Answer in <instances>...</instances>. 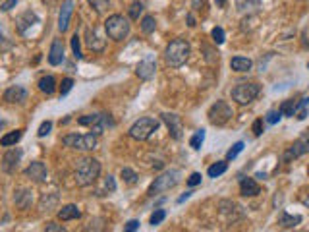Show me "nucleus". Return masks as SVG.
<instances>
[{"label": "nucleus", "instance_id": "38", "mask_svg": "<svg viewBox=\"0 0 309 232\" xmlns=\"http://www.w3.org/2000/svg\"><path fill=\"white\" fill-rule=\"evenodd\" d=\"M211 37H212V41H214L217 45H222V43H224V29H222V27H214L211 31Z\"/></svg>", "mask_w": 309, "mask_h": 232}, {"label": "nucleus", "instance_id": "41", "mask_svg": "<svg viewBox=\"0 0 309 232\" xmlns=\"http://www.w3.org/2000/svg\"><path fill=\"white\" fill-rule=\"evenodd\" d=\"M72 50H74V56L79 60L81 58V47H79V35L77 33L72 37Z\"/></svg>", "mask_w": 309, "mask_h": 232}, {"label": "nucleus", "instance_id": "43", "mask_svg": "<svg viewBox=\"0 0 309 232\" xmlns=\"http://www.w3.org/2000/svg\"><path fill=\"white\" fill-rule=\"evenodd\" d=\"M197 184H201V174L199 172H193L190 178H188V186H197Z\"/></svg>", "mask_w": 309, "mask_h": 232}, {"label": "nucleus", "instance_id": "51", "mask_svg": "<svg viewBox=\"0 0 309 232\" xmlns=\"http://www.w3.org/2000/svg\"><path fill=\"white\" fill-rule=\"evenodd\" d=\"M214 2H217V6H219V8L226 6V0H214Z\"/></svg>", "mask_w": 309, "mask_h": 232}, {"label": "nucleus", "instance_id": "19", "mask_svg": "<svg viewBox=\"0 0 309 232\" xmlns=\"http://www.w3.org/2000/svg\"><path fill=\"white\" fill-rule=\"evenodd\" d=\"M81 217V211H79V207L77 205H64L60 211H58V219L60 221H72V219H79Z\"/></svg>", "mask_w": 309, "mask_h": 232}, {"label": "nucleus", "instance_id": "23", "mask_svg": "<svg viewBox=\"0 0 309 232\" xmlns=\"http://www.w3.org/2000/svg\"><path fill=\"white\" fill-rule=\"evenodd\" d=\"M301 222V217L299 215H288V213H282L279 219V224L282 228H294Z\"/></svg>", "mask_w": 309, "mask_h": 232}, {"label": "nucleus", "instance_id": "7", "mask_svg": "<svg viewBox=\"0 0 309 232\" xmlns=\"http://www.w3.org/2000/svg\"><path fill=\"white\" fill-rule=\"evenodd\" d=\"M62 143L66 147H72V149H77V151H93L97 147V135L95 134H70L62 139Z\"/></svg>", "mask_w": 309, "mask_h": 232}, {"label": "nucleus", "instance_id": "5", "mask_svg": "<svg viewBox=\"0 0 309 232\" xmlns=\"http://www.w3.org/2000/svg\"><path fill=\"white\" fill-rule=\"evenodd\" d=\"M180 170H176V168H172V170H166V172H163L161 176H157L154 178V182L151 184V188H149V195H157V193H163V192H168V190H172L176 184L180 182Z\"/></svg>", "mask_w": 309, "mask_h": 232}, {"label": "nucleus", "instance_id": "50", "mask_svg": "<svg viewBox=\"0 0 309 232\" xmlns=\"http://www.w3.org/2000/svg\"><path fill=\"white\" fill-rule=\"evenodd\" d=\"M188 25H190V27H193V25H195V19H193V16H192V14H190V16H188Z\"/></svg>", "mask_w": 309, "mask_h": 232}, {"label": "nucleus", "instance_id": "46", "mask_svg": "<svg viewBox=\"0 0 309 232\" xmlns=\"http://www.w3.org/2000/svg\"><path fill=\"white\" fill-rule=\"evenodd\" d=\"M253 134L255 135L263 134V120H261V118H257V120L253 122Z\"/></svg>", "mask_w": 309, "mask_h": 232}, {"label": "nucleus", "instance_id": "31", "mask_svg": "<svg viewBox=\"0 0 309 232\" xmlns=\"http://www.w3.org/2000/svg\"><path fill=\"white\" fill-rule=\"evenodd\" d=\"M99 118L101 114H87V116H81L79 120H77V124L79 126H95L99 122Z\"/></svg>", "mask_w": 309, "mask_h": 232}, {"label": "nucleus", "instance_id": "15", "mask_svg": "<svg viewBox=\"0 0 309 232\" xmlns=\"http://www.w3.org/2000/svg\"><path fill=\"white\" fill-rule=\"evenodd\" d=\"M62 60H64V43H62V39H54L48 50V62L52 66H58V64H62Z\"/></svg>", "mask_w": 309, "mask_h": 232}, {"label": "nucleus", "instance_id": "6", "mask_svg": "<svg viewBox=\"0 0 309 232\" xmlns=\"http://www.w3.org/2000/svg\"><path fill=\"white\" fill-rule=\"evenodd\" d=\"M261 87L257 83H248V81H241L238 85L232 89V99L238 103V105H250L251 101H255V97L259 95Z\"/></svg>", "mask_w": 309, "mask_h": 232}, {"label": "nucleus", "instance_id": "12", "mask_svg": "<svg viewBox=\"0 0 309 232\" xmlns=\"http://www.w3.org/2000/svg\"><path fill=\"white\" fill-rule=\"evenodd\" d=\"M19 159H21V151H19V149H10V151H6L4 157H2V170L8 174L16 172Z\"/></svg>", "mask_w": 309, "mask_h": 232}, {"label": "nucleus", "instance_id": "36", "mask_svg": "<svg viewBox=\"0 0 309 232\" xmlns=\"http://www.w3.org/2000/svg\"><path fill=\"white\" fill-rule=\"evenodd\" d=\"M257 2H259V0H236V6H238L240 12H243V10L255 8V6H257Z\"/></svg>", "mask_w": 309, "mask_h": 232}, {"label": "nucleus", "instance_id": "33", "mask_svg": "<svg viewBox=\"0 0 309 232\" xmlns=\"http://www.w3.org/2000/svg\"><path fill=\"white\" fill-rule=\"evenodd\" d=\"M166 219V211L164 209H157V211L151 215V219H149V222L153 224V226H157V224H161V222Z\"/></svg>", "mask_w": 309, "mask_h": 232}, {"label": "nucleus", "instance_id": "39", "mask_svg": "<svg viewBox=\"0 0 309 232\" xmlns=\"http://www.w3.org/2000/svg\"><path fill=\"white\" fill-rule=\"evenodd\" d=\"M91 2V6L101 14V12H105L106 8H108V4H110V0H89Z\"/></svg>", "mask_w": 309, "mask_h": 232}, {"label": "nucleus", "instance_id": "30", "mask_svg": "<svg viewBox=\"0 0 309 232\" xmlns=\"http://www.w3.org/2000/svg\"><path fill=\"white\" fill-rule=\"evenodd\" d=\"M203 141H205V132H203V130H197V132L192 135V139H190V145H192L193 149H199V147L203 145Z\"/></svg>", "mask_w": 309, "mask_h": 232}, {"label": "nucleus", "instance_id": "4", "mask_svg": "<svg viewBox=\"0 0 309 232\" xmlns=\"http://www.w3.org/2000/svg\"><path fill=\"white\" fill-rule=\"evenodd\" d=\"M157 128H159V120L157 118H151V116H143V118H139L137 122H134V126L130 128V137L132 139H137V141H145V139H149L153 132H157Z\"/></svg>", "mask_w": 309, "mask_h": 232}, {"label": "nucleus", "instance_id": "21", "mask_svg": "<svg viewBox=\"0 0 309 232\" xmlns=\"http://www.w3.org/2000/svg\"><path fill=\"white\" fill-rule=\"evenodd\" d=\"M114 126V120L110 118V114H101V118H99V122H97L95 126H91V132L95 135L103 134L106 128H112Z\"/></svg>", "mask_w": 309, "mask_h": 232}, {"label": "nucleus", "instance_id": "3", "mask_svg": "<svg viewBox=\"0 0 309 232\" xmlns=\"http://www.w3.org/2000/svg\"><path fill=\"white\" fill-rule=\"evenodd\" d=\"M105 29L106 35L114 41H122V39L128 37L130 33V21L128 18L120 16V14H114V16H108L105 21Z\"/></svg>", "mask_w": 309, "mask_h": 232}, {"label": "nucleus", "instance_id": "1", "mask_svg": "<svg viewBox=\"0 0 309 232\" xmlns=\"http://www.w3.org/2000/svg\"><path fill=\"white\" fill-rule=\"evenodd\" d=\"M190 58V43L186 39H174L164 50V60L170 68H180Z\"/></svg>", "mask_w": 309, "mask_h": 232}, {"label": "nucleus", "instance_id": "10", "mask_svg": "<svg viewBox=\"0 0 309 232\" xmlns=\"http://www.w3.org/2000/svg\"><path fill=\"white\" fill-rule=\"evenodd\" d=\"M161 118H163V122L166 124L174 139H180L182 137V118L178 114H170V112H163Z\"/></svg>", "mask_w": 309, "mask_h": 232}, {"label": "nucleus", "instance_id": "32", "mask_svg": "<svg viewBox=\"0 0 309 232\" xmlns=\"http://www.w3.org/2000/svg\"><path fill=\"white\" fill-rule=\"evenodd\" d=\"M141 12H143V4L141 2H134L132 6H130V19H139V16H141Z\"/></svg>", "mask_w": 309, "mask_h": 232}, {"label": "nucleus", "instance_id": "20", "mask_svg": "<svg viewBox=\"0 0 309 232\" xmlns=\"http://www.w3.org/2000/svg\"><path fill=\"white\" fill-rule=\"evenodd\" d=\"M31 190H25V188H21V190H18L16 192V195H14V201H16V205H18L19 209H27L29 205H31Z\"/></svg>", "mask_w": 309, "mask_h": 232}, {"label": "nucleus", "instance_id": "2", "mask_svg": "<svg viewBox=\"0 0 309 232\" xmlns=\"http://www.w3.org/2000/svg\"><path fill=\"white\" fill-rule=\"evenodd\" d=\"M99 174H101V163H99L97 159H83L81 163L77 164V170H76L77 186L85 188V186L95 184Z\"/></svg>", "mask_w": 309, "mask_h": 232}, {"label": "nucleus", "instance_id": "42", "mask_svg": "<svg viewBox=\"0 0 309 232\" xmlns=\"http://www.w3.org/2000/svg\"><path fill=\"white\" fill-rule=\"evenodd\" d=\"M280 118H282V112L279 110H269V114H267V124H276Z\"/></svg>", "mask_w": 309, "mask_h": 232}, {"label": "nucleus", "instance_id": "18", "mask_svg": "<svg viewBox=\"0 0 309 232\" xmlns=\"http://www.w3.org/2000/svg\"><path fill=\"white\" fill-rule=\"evenodd\" d=\"M39 21V18L33 14V12H23L21 16L18 18V31L19 33H25L31 25H35Z\"/></svg>", "mask_w": 309, "mask_h": 232}, {"label": "nucleus", "instance_id": "26", "mask_svg": "<svg viewBox=\"0 0 309 232\" xmlns=\"http://www.w3.org/2000/svg\"><path fill=\"white\" fill-rule=\"evenodd\" d=\"M39 89H41L43 93H47V95H52V93H54V89H56V79H54L52 76L41 77V81H39Z\"/></svg>", "mask_w": 309, "mask_h": 232}, {"label": "nucleus", "instance_id": "45", "mask_svg": "<svg viewBox=\"0 0 309 232\" xmlns=\"http://www.w3.org/2000/svg\"><path fill=\"white\" fill-rule=\"evenodd\" d=\"M16 4H18V0H6V2L0 4V10H2V12H10Z\"/></svg>", "mask_w": 309, "mask_h": 232}, {"label": "nucleus", "instance_id": "13", "mask_svg": "<svg viewBox=\"0 0 309 232\" xmlns=\"http://www.w3.org/2000/svg\"><path fill=\"white\" fill-rule=\"evenodd\" d=\"M25 176L31 178L33 182H45V180H47V176H48L47 166L41 163V161H33V163L25 168Z\"/></svg>", "mask_w": 309, "mask_h": 232}, {"label": "nucleus", "instance_id": "11", "mask_svg": "<svg viewBox=\"0 0 309 232\" xmlns=\"http://www.w3.org/2000/svg\"><path fill=\"white\" fill-rule=\"evenodd\" d=\"M307 151H309V130L301 135L299 139H296V141H294V145L290 147L288 153H286V161H288V159H298V157L305 155Z\"/></svg>", "mask_w": 309, "mask_h": 232}, {"label": "nucleus", "instance_id": "22", "mask_svg": "<svg viewBox=\"0 0 309 232\" xmlns=\"http://www.w3.org/2000/svg\"><path fill=\"white\" fill-rule=\"evenodd\" d=\"M230 66H232V70H236V72H250L251 66H253V62H251L250 58L234 56L230 60Z\"/></svg>", "mask_w": 309, "mask_h": 232}, {"label": "nucleus", "instance_id": "9", "mask_svg": "<svg viewBox=\"0 0 309 232\" xmlns=\"http://www.w3.org/2000/svg\"><path fill=\"white\" fill-rule=\"evenodd\" d=\"M154 72H157V60H154L153 54H147V56L137 64V68H135V74H137V77L139 79H151V77L154 76Z\"/></svg>", "mask_w": 309, "mask_h": 232}, {"label": "nucleus", "instance_id": "28", "mask_svg": "<svg viewBox=\"0 0 309 232\" xmlns=\"http://www.w3.org/2000/svg\"><path fill=\"white\" fill-rule=\"evenodd\" d=\"M226 168H228V163L226 161H219V163H214L209 166V170H207V174L211 176V178H219L221 174L226 172Z\"/></svg>", "mask_w": 309, "mask_h": 232}, {"label": "nucleus", "instance_id": "35", "mask_svg": "<svg viewBox=\"0 0 309 232\" xmlns=\"http://www.w3.org/2000/svg\"><path fill=\"white\" fill-rule=\"evenodd\" d=\"M241 149H243V141H238V143H234V145H232L230 151L226 153V159H228V161L236 159V157H238V155L241 153Z\"/></svg>", "mask_w": 309, "mask_h": 232}, {"label": "nucleus", "instance_id": "14", "mask_svg": "<svg viewBox=\"0 0 309 232\" xmlns=\"http://www.w3.org/2000/svg\"><path fill=\"white\" fill-rule=\"evenodd\" d=\"M72 12H74V2H72V0H64V2H62V8H60V14H58V29H60L62 33L70 27Z\"/></svg>", "mask_w": 309, "mask_h": 232}, {"label": "nucleus", "instance_id": "54", "mask_svg": "<svg viewBox=\"0 0 309 232\" xmlns=\"http://www.w3.org/2000/svg\"><path fill=\"white\" fill-rule=\"evenodd\" d=\"M307 172H309V168H307Z\"/></svg>", "mask_w": 309, "mask_h": 232}, {"label": "nucleus", "instance_id": "52", "mask_svg": "<svg viewBox=\"0 0 309 232\" xmlns=\"http://www.w3.org/2000/svg\"><path fill=\"white\" fill-rule=\"evenodd\" d=\"M301 203H303L305 207H309V195H305V197H301Z\"/></svg>", "mask_w": 309, "mask_h": 232}, {"label": "nucleus", "instance_id": "47", "mask_svg": "<svg viewBox=\"0 0 309 232\" xmlns=\"http://www.w3.org/2000/svg\"><path fill=\"white\" fill-rule=\"evenodd\" d=\"M66 228L62 224H54V222H48L47 224V232H64Z\"/></svg>", "mask_w": 309, "mask_h": 232}, {"label": "nucleus", "instance_id": "40", "mask_svg": "<svg viewBox=\"0 0 309 232\" xmlns=\"http://www.w3.org/2000/svg\"><path fill=\"white\" fill-rule=\"evenodd\" d=\"M50 130H52V122L50 120H45L43 124L39 126V132H37V135L39 137H45V135H48L50 134Z\"/></svg>", "mask_w": 309, "mask_h": 232}, {"label": "nucleus", "instance_id": "16", "mask_svg": "<svg viewBox=\"0 0 309 232\" xmlns=\"http://www.w3.org/2000/svg\"><path fill=\"white\" fill-rule=\"evenodd\" d=\"M27 99V91L21 85H12L4 91V101L6 103H23Z\"/></svg>", "mask_w": 309, "mask_h": 232}, {"label": "nucleus", "instance_id": "49", "mask_svg": "<svg viewBox=\"0 0 309 232\" xmlns=\"http://www.w3.org/2000/svg\"><path fill=\"white\" fill-rule=\"evenodd\" d=\"M190 195H192V192H186V193H183V195H182V197L178 199V203H183V201H186V199H188V197H190Z\"/></svg>", "mask_w": 309, "mask_h": 232}, {"label": "nucleus", "instance_id": "48", "mask_svg": "<svg viewBox=\"0 0 309 232\" xmlns=\"http://www.w3.org/2000/svg\"><path fill=\"white\" fill-rule=\"evenodd\" d=\"M126 230L128 232H134V230H137V228H139V221H130L128 222V224H126L124 226Z\"/></svg>", "mask_w": 309, "mask_h": 232}, {"label": "nucleus", "instance_id": "8", "mask_svg": "<svg viewBox=\"0 0 309 232\" xmlns=\"http://www.w3.org/2000/svg\"><path fill=\"white\" fill-rule=\"evenodd\" d=\"M207 116H209V122L212 126H224L234 116V112H232V106L226 101H217L209 108V114Z\"/></svg>", "mask_w": 309, "mask_h": 232}, {"label": "nucleus", "instance_id": "17", "mask_svg": "<svg viewBox=\"0 0 309 232\" xmlns=\"http://www.w3.org/2000/svg\"><path fill=\"white\" fill-rule=\"evenodd\" d=\"M240 193L245 197H253L259 193V184L255 182L253 178H241L240 180Z\"/></svg>", "mask_w": 309, "mask_h": 232}, {"label": "nucleus", "instance_id": "25", "mask_svg": "<svg viewBox=\"0 0 309 232\" xmlns=\"http://www.w3.org/2000/svg\"><path fill=\"white\" fill-rule=\"evenodd\" d=\"M21 135H23V130H16V132H10V134L2 135L0 137V145L2 147H12V145H16L21 139Z\"/></svg>", "mask_w": 309, "mask_h": 232}, {"label": "nucleus", "instance_id": "34", "mask_svg": "<svg viewBox=\"0 0 309 232\" xmlns=\"http://www.w3.org/2000/svg\"><path fill=\"white\" fill-rule=\"evenodd\" d=\"M122 178H124L126 184H135L137 182V174L132 170V168H122Z\"/></svg>", "mask_w": 309, "mask_h": 232}, {"label": "nucleus", "instance_id": "27", "mask_svg": "<svg viewBox=\"0 0 309 232\" xmlns=\"http://www.w3.org/2000/svg\"><path fill=\"white\" fill-rule=\"evenodd\" d=\"M298 101H294V99H288V101H284L282 105H280V112L282 116H294L296 114V110H298Z\"/></svg>", "mask_w": 309, "mask_h": 232}, {"label": "nucleus", "instance_id": "24", "mask_svg": "<svg viewBox=\"0 0 309 232\" xmlns=\"http://www.w3.org/2000/svg\"><path fill=\"white\" fill-rule=\"evenodd\" d=\"M87 37H89V47H91V50H97V52H101L103 48H105V39L101 37L97 31H89L87 33Z\"/></svg>", "mask_w": 309, "mask_h": 232}, {"label": "nucleus", "instance_id": "44", "mask_svg": "<svg viewBox=\"0 0 309 232\" xmlns=\"http://www.w3.org/2000/svg\"><path fill=\"white\" fill-rule=\"evenodd\" d=\"M105 190H106V192H114V190H116V182H114V178H112V176H106Z\"/></svg>", "mask_w": 309, "mask_h": 232}, {"label": "nucleus", "instance_id": "55", "mask_svg": "<svg viewBox=\"0 0 309 232\" xmlns=\"http://www.w3.org/2000/svg\"><path fill=\"white\" fill-rule=\"evenodd\" d=\"M307 68H309V64H307Z\"/></svg>", "mask_w": 309, "mask_h": 232}, {"label": "nucleus", "instance_id": "37", "mask_svg": "<svg viewBox=\"0 0 309 232\" xmlns=\"http://www.w3.org/2000/svg\"><path fill=\"white\" fill-rule=\"evenodd\" d=\"M72 87H74V79H72V77L62 79V85H60V95H62V97L68 95V93L72 91Z\"/></svg>", "mask_w": 309, "mask_h": 232}, {"label": "nucleus", "instance_id": "29", "mask_svg": "<svg viewBox=\"0 0 309 232\" xmlns=\"http://www.w3.org/2000/svg\"><path fill=\"white\" fill-rule=\"evenodd\" d=\"M154 27H157V21H154L153 16H145V18L141 19V31H143V33H153Z\"/></svg>", "mask_w": 309, "mask_h": 232}, {"label": "nucleus", "instance_id": "53", "mask_svg": "<svg viewBox=\"0 0 309 232\" xmlns=\"http://www.w3.org/2000/svg\"><path fill=\"white\" fill-rule=\"evenodd\" d=\"M257 178H261V180H265V178H267V174H265V172H257Z\"/></svg>", "mask_w": 309, "mask_h": 232}]
</instances>
